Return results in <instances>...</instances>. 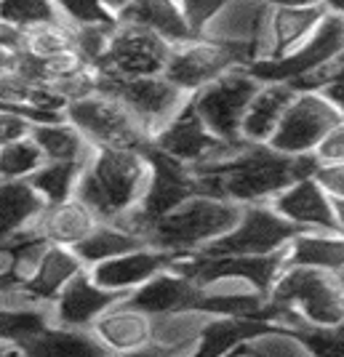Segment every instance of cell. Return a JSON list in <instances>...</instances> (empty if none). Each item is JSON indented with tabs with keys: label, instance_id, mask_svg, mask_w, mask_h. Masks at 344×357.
Segmentation results:
<instances>
[{
	"label": "cell",
	"instance_id": "cell-1",
	"mask_svg": "<svg viewBox=\"0 0 344 357\" xmlns=\"http://www.w3.org/2000/svg\"><path fill=\"white\" fill-rule=\"evenodd\" d=\"M197 195H209L219 200H230L238 206L269 203L294 181L315 176L320 165L315 155H283L269 144L243 142L230 155L195 165Z\"/></svg>",
	"mask_w": 344,
	"mask_h": 357
},
{
	"label": "cell",
	"instance_id": "cell-2",
	"mask_svg": "<svg viewBox=\"0 0 344 357\" xmlns=\"http://www.w3.org/2000/svg\"><path fill=\"white\" fill-rule=\"evenodd\" d=\"M152 165L139 149H94L75 197L83 200L102 222L126 224L150 187Z\"/></svg>",
	"mask_w": 344,
	"mask_h": 357
},
{
	"label": "cell",
	"instance_id": "cell-3",
	"mask_svg": "<svg viewBox=\"0 0 344 357\" xmlns=\"http://www.w3.org/2000/svg\"><path fill=\"white\" fill-rule=\"evenodd\" d=\"M267 304L281 328L344 323V285L339 275L310 267H285L272 285Z\"/></svg>",
	"mask_w": 344,
	"mask_h": 357
},
{
	"label": "cell",
	"instance_id": "cell-4",
	"mask_svg": "<svg viewBox=\"0 0 344 357\" xmlns=\"http://www.w3.org/2000/svg\"><path fill=\"white\" fill-rule=\"evenodd\" d=\"M243 206L209 197V195H193L181 206L160 216L144 229L147 245L174 251L181 256H193L209 248L214 240L227 235L238 224Z\"/></svg>",
	"mask_w": 344,
	"mask_h": 357
},
{
	"label": "cell",
	"instance_id": "cell-5",
	"mask_svg": "<svg viewBox=\"0 0 344 357\" xmlns=\"http://www.w3.org/2000/svg\"><path fill=\"white\" fill-rule=\"evenodd\" d=\"M64 118L89 139L94 147L110 149H142L152 142L147 128L115 93L96 89L77 96L64 107Z\"/></svg>",
	"mask_w": 344,
	"mask_h": 357
},
{
	"label": "cell",
	"instance_id": "cell-6",
	"mask_svg": "<svg viewBox=\"0 0 344 357\" xmlns=\"http://www.w3.org/2000/svg\"><path fill=\"white\" fill-rule=\"evenodd\" d=\"M259 89L262 80H256L248 67H232L206 89L193 93V107L219 139L243 144V118Z\"/></svg>",
	"mask_w": 344,
	"mask_h": 357
},
{
	"label": "cell",
	"instance_id": "cell-7",
	"mask_svg": "<svg viewBox=\"0 0 344 357\" xmlns=\"http://www.w3.org/2000/svg\"><path fill=\"white\" fill-rule=\"evenodd\" d=\"M96 89L115 93L123 105L134 112L139 123L155 136L181 112L193 96L174 86L165 75H147V77H102L96 73Z\"/></svg>",
	"mask_w": 344,
	"mask_h": 357
},
{
	"label": "cell",
	"instance_id": "cell-8",
	"mask_svg": "<svg viewBox=\"0 0 344 357\" xmlns=\"http://www.w3.org/2000/svg\"><path fill=\"white\" fill-rule=\"evenodd\" d=\"M301 229L297 224L283 219L269 203H251L243 206L238 224L214 240L203 256H267V253L283 251Z\"/></svg>",
	"mask_w": 344,
	"mask_h": 357
},
{
	"label": "cell",
	"instance_id": "cell-9",
	"mask_svg": "<svg viewBox=\"0 0 344 357\" xmlns=\"http://www.w3.org/2000/svg\"><path fill=\"white\" fill-rule=\"evenodd\" d=\"M171 56V43L155 30L136 24V22H118L105 59L96 67L102 77H147L163 75Z\"/></svg>",
	"mask_w": 344,
	"mask_h": 357
},
{
	"label": "cell",
	"instance_id": "cell-10",
	"mask_svg": "<svg viewBox=\"0 0 344 357\" xmlns=\"http://www.w3.org/2000/svg\"><path fill=\"white\" fill-rule=\"evenodd\" d=\"M142 152L147 155V160H150V165H152L150 187H147V195H144L142 206L126 219L123 227L134 229L136 235L144 238V229H147L152 222H158L160 216L171 213V211L177 208V206H181L184 200H190L193 195H197V184H195V171L190 165L168 158V155L160 152L152 142L142 149Z\"/></svg>",
	"mask_w": 344,
	"mask_h": 357
},
{
	"label": "cell",
	"instance_id": "cell-11",
	"mask_svg": "<svg viewBox=\"0 0 344 357\" xmlns=\"http://www.w3.org/2000/svg\"><path fill=\"white\" fill-rule=\"evenodd\" d=\"M342 120L344 115L320 91H297L278 131L269 139V147L283 152V155H294V158L315 155L320 142Z\"/></svg>",
	"mask_w": 344,
	"mask_h": 357
},
{
	"label": "cell",
	"instance_id": "cell-12",
	"mask_svg": "<svg viewBox=\"0 0 344 357\" xmlns=\"http://www.w3.org/2000/svg\"><path fill=\"white\" fill-rule=\"evenodd\" d=\"M269 0H230L222 14L211 22L203 38L227 45L243 67L264 59L269 35Z\"/></svg>",
	"mask_w": 344,
	"mask_h": 357
},
{
	"label": "cell",
	"instance_id": "cell-13",
	"mask_svg": "<svg viewBox=\"0 0 344 357\" xmlns=\"http://www.w3.org/2000/svg\"><path fill=\"white\" fill-rule=\"evenodd\" d=\"M232 67H243L238 56L227 45L200 35V38H190L181 43H171V56H168L163 75L174 86H179L184 93L193 96Z\"/></svg>",
	"mask_w": 344,
	"mask_h": 357
},
{
	"label": "cell",
	"instance_id": "cell-14",
	"mask_svg": "<svg viewBox=\"0 0 344 357\" xmlns=\"http://www.w3.org/2000/svg\"><path fill=\"white\" fill-rule=\"evenodd\" d=\"M152 144L160 152H165L168 158L190 165V168L219 160V158H225L232 149L240 147V144H230L225 139H219L203 123V118L195 112L193 99L181 107V112L165 128H160L152 136Z\"/></svg>",
	"mask_w": 344,
	"mask_h": 357
},
{
	"label": "cell",
	"instance_id": "cell-15",
	"mask_svg": "<svg viewBox=\"0 0 344 357\" xmlns=\"http://www.w3.org/2000/svg\"><path fill=\"white\" fill-rule=\"evenodd\" d=\"M342 48H344V19L342 16L326 14L323 24L317 27V32L301 45L299 51H294L285 59L254 61V64H248V70L262 83H288V86H297L301 77H307L313 70H317L323 61H329Z\"/></svg>",
	"mask_w": 344,
	"mask_h": 357
},
{
	"label": "cell",
	"instance_id": "cell-16",
	"mask_svg": "<svg viewBox=\"0 0 344 357\" xmlns=\"http://www.w3.org/2000/svg\"><path fill=\"white\" fill-rule=\"evenodd\" d=\"M128 301L152 317L203 314V285L190 278L177 261L171 269L155 275L150 283L134 291Z\"/></svg>",
	"mask_w": 344,
	"mask_h": 357
},
{
	"label": "cell",
	"instance_id": "cell-17",
	"mask_svg": "<svg viewBox=\"0 0 344 357\" xmlns=\"http://www.w3.org/2000/svg\"><path fill=\"white\" fill-rule=\"evenodd\" d=\"M179 259H184L181 253L163 251L155 245H142V248L115 256L110 261H102L96 267H89V272L107 291H115L120 296H131L142 285L150 283L155 275L174 267Z\"/></svg>",
	"mask_w": 344,
	"mask_h": 357
},
{
	"label": "cell",
	"instance_id": "cell-18",
	"mask_svg": "<svg viewBox=\"0 0 344 357\" xmlns=\"http://www.w3.org/2000/svg\"><path fill=\"white\" fill-rule=\"evenodd\" d=\"M269 206L283 219L297 224L299 229H323V232H339L334 195L323 187V181L315 176L299 178L288 184L283 192L275 195Z\"/></svg>",
	"mask_w": 344,
	"mask_h": 357
},
{
	"label": "cell",
	"instance_id": "cell-19",
	"mask_svg": "<svg viewBox=\"0 0 344 357\" xmlns=\"http://www.w3.org/2000/svg\"><path fill=\"white\" fill-rule=\"evenodd\" d=\"M123 298L115 291H107L105 285H99L94 280L89 269H83L77 278H73L70 283L64 285L59 296L54 298L51 304V323L64 328H89L102 317V314L118 304Z\"/></svg>",
	"mask_w": 344,
	"mask_h": 357
},
{
	"label": "cell",
	"instance_id": "cell-20",
	"mask_svg": "<svg viewBox=\"0 0 344 357\" xmlns=\"http://www.w3.org/2000/svg\"><path fill=\"white\" fill-rule=\"evenodd\" d=\"M272 331H283L264 317H243V314H214L206 317L197 331L193 349L187 357H232L240 347L267 336Z\"/></svg>",
	"mask_w": 344,
	"mask_h": 357
},
{
	"label": "cell",
	"instance_id": "cell-21",
	"mask_svg": "<svg viewBox=\"0 0 344 357\" xmlns=\"http://www.w3.org/2000/svg\"><path fill=\"white\" fill-rule=\"evenodd\" d=\"M94 336L105 344L112 355L134 352L158 339V320L144 310L134 307L128 298L112 304L94 326Z\"/></svg>",
	"mask_w": 344,
	"mask_h": 357
},
{
	"label": "cell",
	"instance_id": "cell-22",
	"mask_svg": "<svg viewBox=\"0 0 344 357\" xmlns=\"http://www.w3.org/2000/svg\"><path fill=\"white\" fill-rule=\"evenodd\" d=\"M323 6H301V8H288V6H272L269 16V35H267V51L262 61H275L291 56L299 51L301 45L313 38L317 27L326 19Z\"/></svg>",
	"mask_w": 344,
	"mask_h": 357
},
{
	"label": "cell",
	"instance_id": "cell-23",
	"mask_svg": "<svg viewBox=\"0 0 344 357\" xmlns=\"http://www.w3.org/2000/svg\"><path fill=\"white\" fill-rule=\"evenodd\" d=\"M99 224H102V219L83 200L70 197L64 203L45 206L43 213L35 219L30 229L38 238H43L45 243H51V245L77 248Z\"/></svg>",
	"mask_w": 344,
	"mask_h": 357
},
{
	"label": "cell",
	"instance_id": "cell-24",
	"mask_svg": "<svg viewBox=\"0 0 344 357\" xmlns=\"http://www.w3.org/2000/svg\"><path fill=\"white\" fill-rule=\"evenodd\" d=\"M86 267V261L77 256L75 248H67V245H51L45 248L43 259L38 269L30 275V280L22 283V291L30 296L32 304L51 310L54 298L64 291V285L70 283L73 278H77Z\"/></svg>",
	"mask_w": 344,
	"mask_h": 357
},
{
	"label": "cell",
	"instance_id": "cell-25",
	"mask_svg": "<svg viewBox=\"0 0 344 357\" xmlns=\"http://www.w3.org/2000/svg\"><path fill=\"white\" fill-rule=\"evenodd\" d=\"M24 357H112V352L89 328H64L48 323L19 342Z\"/></svg>",
	"mask_w": 344,
	"mask_h": 357
},
{
	"label": "cell",
	"instance_id": "cell-26",
	"mask_svg": "<svg viewBox=\"0 0 344 357\" xmlns=\"http://www.w3.org/2000/svg\"><path fill=\"white\" fill-rule=\"evenodd\" d=\"M294 96H297V89L288 83H262V89L256 91L254 102L243 118V142L269 144Z\"/></svg>",
	"mask_w": 344,
	"mask_h": 357
},
{
	"label": "cell",
	"instance_id": "cell-27",
	"mask_svg": "<svg viewBox=\"0 0 344 357\" xmlns=\"http://www.w3.org/2000/svg\"><path fill=\"white\" fill-rule=\"evenodd\" d=\"M285 267H310L323 272L344 269V235L323 229H301L285 248Z\"/></svg>",
	"mask_w": 344,
	"mask_h": 357
},
{
	"label": "cell",
	"instance_id": "cell-28",
	"mask_svg": "<svg viewBox=\"0 0 344 357\" xmlns=\"http://www.w3.org/2000/svg\"><path fill=\"white\" fill-rule=\"evenodd\" d=\"M48 206L27 178L0 181V240L27 232Z\"/></svg>",
	"mask_w": 344,
	"mask_h": 357
},
{
	"label": "cell",
	"instance_id": "cell-29",
	"mask_svg": "<svg viewBox=\"0 0 344 357\" xmlns=\"http://www.w3.org/2000/svg\"><path fill=\"white\" fill-rule=\"evenodd\" d=\"M118 22L144 24L158 35H163L168 43H181V40L195 38L193 30L184 22V14H181L177 0H134Z\"/></svg>",
	"mask_w": 344,
	"mask_h": 357
},
{
	"label": "cell",
	"instance_id": "cell-30",
	"mask_svg": "<svg viewBox=\"0 0 344 357\" xmlns=\"http://www.w3.org/2000/svg\"><path fill=\"white\" fill-rule=\"evenodd\" d=\"M30 136L38 142V147L43 149L45 160L89 163V158L96 149L67 118L57 120V123H35Z\"/></svg>",
	"mask_w": 344,
	"mask_h": 357
},
{
	"label": "cell",
	"instance_id": "cell-31",
	"mask_svg": "<svg viewBox=\"0 0 344 357\" xmlns=\"http://www.w3.org/2000/svg\"><path fill=\"white\" fill-rule=\"evenodd\" d=\"M142 245H147V240L136 235L134 229H128L123 224L102 222L75 251L86 261V267H96L102 261H110V259L123 256V253L134 251V248H142Z\"/></svg>",
	"mask_w": 344,
	"mask_h": 357
},
{
	"label": "cell",
	"instance_id": "cell-32",
	"mask_svg": "<svg viewBox=\"0 0 344 357\" xmlns=\"http://www.w3.org/2000/svg\"><path fill=\"white\" fill-rule=\"evenodd\" d=\"M83 168L86 163H75V160H45L27 181L48 206H54L75 197Z\"/></svg>",
	"mask_w": 344,
	"mask_h": 357
},
{
	"label": "cell",
	"instance_id": "cell-33",
	"mask_svg": "<svg viewBox=\"0 0 344 357\" xmlns=\"http://www.w3.org/2000/svg\"><path fill=\"white\" fill-rule=\"evenodd\" d=\"M75 51V35L73 24L67 22H43V24H32L27 27V43L24 54L38 56V59H51Z\"/></svg>",
	"mask_w": 344,
	"mask_h": 357
},
{
	"label": "cell",
	"instance_id": "cell-34",
	"mask_svg": "<svg viewBox=\"0 0 344 357\" xmlns=\"http://www.w3.org/2000/svg\"><path fill=\"white\" fill-rule=\"evenodd\" d=\"M45 163L43 149L32 136L16 139L11 144L0 147V181H14V178H30L40 165Z\"/></svg>",
	"mask_w": 344,
	"mask_h": 357
},
{
	"label": "cell",
	"instance_id": "cell-35",
	"mask_svg": "<svg viewBox=\"0 0 344 357\" xmlns=\"http://www.w3.org/2000/svg\"><path fill=\"white\" fill-rule=\"evenodd\" d=\"M288 336H294L297 342L307 349L310 357H344V323L339 326H297L283 328Z\"/></svg>",
	"mask_w": 344,
	"mask_h": 357
},
{
	"label": "cell",
	"instance_id": "cell-36",
	"mask_svg": "<svg viewBox=\"0 0 344 357\" xmlns=\"http://www.w3.org/2000/svg\"><path fill=\"white\" fill-rule=\"evenodd\" d=\"M51 323V310H11L0 304V342L19 344Z\"/></svg>",
	"mask_w": 344,
	"mask_h": 357
},
{
	"label": "cell",
	"instance_id": "cell-37",
	"mask_svg": "<svg viewBox=\"0 0 344 357\" xmlns=\"http://www.w3.org/2000/svg\"><path fill=\"white\" fill-rule=\"evenodd\" d=\"M0 16L11 19L22 27L43 24V22H64L54 0H0Z\"/></svg>",
	"mask_w": 344,
	"mask_h": 357
},
{
	"label": "cell",
	"instance_id": "cell-38",
	"mask_svg": "<svg viewBox=\"0 0 344 357\" xmlns=\"http://www.w3.org/2000/svg\"><path fill=\"white\" fill-rule=\"evenodd\" d=\"M115 24H80V27H73V35H75V51L80 54V59L86 61L89 67H99L102 59H105L107 48H110V40H112V32H115Z\"/></svg>",
	"mask_w": 344,
	"mask_h": 357
},
{
	"label": "cell",
	"instance_id": "cell-39",
	"mask_svg": "<svg viewBox=\"0 0 344 357\" xmlns=\"http://www.w3.org/2000/svg\"><path fill=\"white\" fill-rule=\"evenodd\" d=\"M54 3L59 8L61 19L67 24H73V27H80V24H112V22H118L99 0H54Z\"/></svg>",
	"mask_w": 344,
	"mask_h": 357
},
{
	"label": "cell",
	"instance_id": "cell-40",
	"mask_svg": "<svg viewBox=\"0 0 344 357\" xmlns=\"http://www.w3.org/2000/svg\"><path fill=\"white\" fill-rule=\"evenodd\" d=\"M177 3H179L181 14H184L187 27L193 30L195 38H200L211 22L222 14V8L230 0H177Z\"/></svg>",
	"mask_w": 344,
	"mask_h": 357
},
{
	"label": "cell",
	"instance_id": "cell-41",
	"mask_svg": "<svg viewBox=\"0 0 344 357\" xmlns=\"http://www.w3.org/2000/svg\"><path fill=\"white\" fill-rule=\"evenodd\" d=\"M315 160H317L320 168L344 165V120L336 123L329 131V136L320 142V147L315 149Z\"/></svg>",
	"mask_w": 344,
	"mask_h": 357
},
{
	"label": "cell",
	"instance_id": "cell-42",
	"mask_svg": "<svg viewBox=\"0 0 344 357\" xmlns=\"http://www.w3.org/2000/svg\"><path fill=\"white\" fill-rule=\"evenodd\" d=\"M24 43H27V27L0 16V48L16 59L19 54H24Z\"/></svg>",
	"mask_w": 344,
	"mask_h": 357
},
{
	"label": "cell",
	"instance_id": "cell-43",
	"mask_svg": "<svg viewBox=\"0 0 344 357\" xmlns=\"http://www.w3.org/2000/svg\"><path fill=\"white\" fill-rule=\"evenodd\" d=\"M195 342H152L142 349H134V352H123V355H112V357H187L190 349H193Z\"/></svg>",
	"mask_w": 344,
	"mask_h": 357
},
{
	"label": "cell",
	"instance_id": "cell-44",
	"mask_svg": "<svg viewBox=\"0 0 344 357\" xmlns=\"http://www.w3.org/2000/svg\"><path fill=\"white\" fill-rule=\"evenodd\" d=\"M317 178L323 181V187H326L334 197H344V165L320 168V171H317Z\"/></svg>",
	"mask_w": 344,
	"mask_h": 357
},
{
	"label": "cell",
	"instance_id": "cell-45",
	"mask_svg": "<svg viewBox=\"0 0 344 357\" xmlns=\"http://www.w3.org/2000/svg\"><path fill=\"white\" fill-rule=\"evenodd\" d=\"M320 93H323L331 105L336 107V109L344 115V75H339L336 80H331L329 86H323V89H320Z\"/></svg>",
	"mask_w": 344,
	"mask_h": 357
},
{
	"label": "cell",
	"instance_id": "cell-46",
	"mask_svg": "<svg viewBox=\"0 0 344 357\" xmlns=\"http://www.w3.org/2000/svg\"><path fill=\"white\" fill-rule=\"evenodd\" d=\"M99 3H102V6H105L107 11L115 16V19H120V16L128 11V6H131L134 0H99Z\"/></svg>",
	"mask_w": 344,
	"mask_h": 357
},
{
	"label": "cell",
	"instance_id": "cell-47",
	"mask_svg": "<svg viewBox=\"0 0 344 357\" xmlns=\"http://www.w3.org/2000/svg\"><path fill=\"white\" fill-rule=\"evenodd\" d=\"M272 6H288V8H301V6H323L320 0H269Z\"/></svg>",
	"mask_w": 344,
	"mask_h": 357
},
{
	"label": "cell",
	"instance_id": "cell-48",
	"mask_svg": "<svg viewBox=\"0 0 344 357\" xmlns=\"http://www.w3.org/2000/svg\"><path fill=\"white\" fill-rule=\"evenodd\" d=\"M0 357H24V352L19 349V344L0 342Z\"/></svg>",
	"mask_w": 344,
	"mask_h": 357
},
{
	"label": "cell",
	"instance_id": "cell-49",
	"mask_svg": "<svg viewBox=\"0 0 344 357\" xmlns=\"http://www.w3.org/2000/svg\"><path fill=\"white\" fill-rule=\"evenodd\" d=\"M323 3V8L334 16H342L344 19V0H320Z\"/></svg>",
	"mask_w": 344,
	"mask_h": 357
},
{
	"label": "cell",
	"instance_id": "cell-50",
	"mask_svg": "<svg viewBox=\"0 0 344 357\" xmlns=\"http://www.w3.org/2000/svg\"><path fill=\"white\" fill-rule=\"evenodd\" d=\"M334 208H336V224H339V232L344 235V197H334Z\"/></svg>",
	"mask_w": 344,
	"mask_h": 357
},
{
	"label": "cell",
	"instance_id": "cell-51",
	"mask_svg": "<svg viewBox=\"0 0 344 357\" xmlns=\"http://www.w3.org/2000/svg\"><path fill=\"white\" fill-rule=\"evenodd\" d=\"M8 67H14V56L0 48V70H8Z\"/></svg>",
	"mask_w": 344,
	"mask_h": 357
},
{
	"label": "cell",
	"instance_id": "cell-52",
	"mask_svg": "<svg viewBox=\"0 0 344 357\" xmlns=\"http://www.w3.org/2000/svg\"><path fill=\"white\" fill-rule=\"evenodd\" d=\"M16 280H11V278H0V294H6V291H11V288H16Z\"/></svg>",
	"mask_w": 344,
	"mask_h": 357
}]
</instances>
